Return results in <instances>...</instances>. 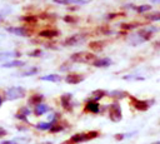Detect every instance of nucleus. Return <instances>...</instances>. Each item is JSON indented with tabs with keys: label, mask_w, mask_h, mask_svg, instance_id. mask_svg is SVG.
<instances>
[{
	"label": "nucleus",
	"mask_w": 160,
	"mask_h": 144,
	"mask_svg": "<svg viewBox=\"0 0 160 144\" xmlns=\"http://www.w3.org/2000/svg\"><path fill=\"white\" fill-rule=\"evenodd\" d=\"M99 136L98 130H89V131H81V133H75L72 134L69 139L64 140L61 144H81L89 140H92Z\"/></svg>",
	"instance_id": "1"
},
{
	"label": "nucleus",
	"mask_w": 160,
	"mask_h": 144,
	"mask_svg": "<svg viewBox=\"0 0 160 144\" xmlns=\"http://www.w3.org/2000/svg\"><path fill=\"white\" fill-rule=\"evenodd\" d=\"M155 31H158V28H155V26L140 28V29L136 31V35H132V36L136 39V41H135V44H134V45H136V44H139V43L149 41V40L151 39L152 34H154Z\"/></svg>",
	"instance_id": "2"
},
{
	"label": "nucleus",
	"mask_w": 160,
	"mask_h": 144,
	"mask_svg": "<svg viewBox=\"0 0 160 144\" xmlns=\"http://www.w3.org/2000/svg\"><path fill=\"white\" fill-rule=\"evenodd\" d=\"M4 99L6 100H18V99H22L26 96V89L22 86H10L5 90L4 94Z\"/></svg>",
	"instance_id": "3"
},
{
	"label": "nucleus",
	"mask_w": 160,
	"mask_h": 144,
	"mask_svg": "<svg viewBox=\"0 0 160 144\" xmlns=\"http://www.w3.org/2000/svg\"><path fill=\"white\" fill-rule=\"evenodd\" d=\"M108 115H109V119L114 123H119L122 119V110H121V105L119 101H114L109 105Z\"/></svg>",
	"instance_id": "4"
},
{
	"label": "nucleus",
	"mask_w": 160,
	"mask_h": 144,
	"mask_svg": "<svg viewBox=\"0 0 160 144\" xmlns=\"http://www.w3.org/2000/svg\"><path fill=\"white\" fill-rule=\"evenodd\" d=\"M129 101H130L131 106L139 111H146L149 108H151V104L154 103V100L150 101V100H145V99H139L134 95H129Z\"/></svg>",
	"instance_id": "5"
},
{
	"label": "nucleus",
	"mask_w": 160,
	"mask_h": 144,
	"mask_svg": "<svg viewBox=\"0 0 160 144\" xmlns=\"http://www.w3.org/2000/svg\"><path fill=\"white\" fill-rule=\"evenodd\" d=\"M95 59L96 56L90 51H78L70 56L72 63H92Z\"/></svg>",
	"instance_id": "6"
},
{
	"label": "nucleus",
	"mask_w": 160,
	"mask_h": 144,
	"mask_svg": "<svg viewBox=\"0 0 160 144\" xmlns=\"http://www.w3.org/2000/svg\"><path fill=\"white\" fill-rule=\"evenodd\" d=\"M86 39H88V34H85V33L74 34V35H71V36H68V38L64 40L62 45H64V46H75V45H79V44H81V43H84Z\"/></svg>",
	"instance_id": "7"
},
{
	"label": "nucleus",
	"mask_w": 160,
	"mask_h": 144,
	"mask_svg": "<svg viewBox=\"0 0 160 144\" xmlns=\"http://www.w3.org/2000/svg\"><path fill=\"white\" fill-rule=\"evenodd\" d=\"M60 104L62 106L64 110L66 111H72L74 106L76 105V101H74V98H72V94L70 93H65L60 96Z\"/></svg>",
	"instance_id": "8"
},
{
	"label": "nucleus",
	"mask_w": 160,
	"mask_h": 144,
	"mask_svg": "<svg viewBox=\"0 0 160 144\" xmlns=\"http://www.w3.org/2000/svg\"><path fill=\"white\" fill-rule=\"evenodd\" d=\"M5 30L10 34H14L16 36H22V38H28L30 34L26 29V26H5Z\"/></svg>",
	"instance_id": "9"
},
{
	"label": "nucleus",
	"mask_w": 160,
	"mask_h": 144,
	"mask_svg": "<svg viewBox=\"0 0 160 144\" xmlns=\"http://www.w3.org/2000/svg\"><path fill=\"white\" fill-rule=\"evenodd\" d=\"M85 80V75L82 74H78V73H70L65 76V81L68 84H72V85H76V84H80Z\"/></svg>",
	"instance_id": "10"
},
{
	"label": "nucleus",
	"mask_w": 160,
	"mask_h": 144,
	"mask_svg": "<svg viewBox=\"0 0 160 144\" xmlns=\"http://www.w3.org/2000/svg\"><path fill=\"white\" fill-rule=\"evenodd\" d=\"M84 110H85V113L98 114L100 111V104L98 101H94V100L88 99L86 103H85V105H84Z\"/></svg>",
	"instance_id": "11"
},
{
	"label": "nucleus",
	"mask_w": 160,
	"mask_h": 144,
	"mask_svg": "<svg viewBox=\"0 0 160 144\" xmlns=\"http://www.w3.org/2000/svg\"><path fill=\"white\" fill-rule=\"evenodd\" d=\"M59 35H60V31L58 29H54V28H48V29L39 31V36L44 38V39H54Z\"/></svg>",
	"instance_id": "12"
},
{
	"label": "nucleus",
	"mask_w": 160,
	"mask_h": 144,
	"mask_svg": "<svg viewBox=\"0 0 160 144\" xmlns=\"http://www.w3.org/2000/svg\"><path fill=\"white\" fill-rule=\"evenodd\" d=\"M50 110H51V108H50L48 104L41 103V104H38L36 106H34V108H32V114H34L35 116H41V115H44V114L49 113Z\"/></svg>",
	"instance_id": "13"
},
{
	"label": "nucleus",
	"mask_w": 160,
	"mask_h": 144,
	"mask_svg": "<svg viewBox=\"0 0 160 144\" xmlns=\"http://www.w3.org/2000/svg\"><path fill=\"white\" fill-rule=\"evenodd\" d=\"M111 64H112V60L110 58H108V56H105V58H96L91 63V65L95 66V68H108Z\"/></svg>",
	"instance_id": "14"
},
{
	"label": "nucleus",
	"mask_w": 160,
	"mask_h": 144,
	"mask_svg": "<svg viewBox=\"0 0 160 144\" xmlns=\"http://www.w3.org/2000/svg\"><path fill=\"white\" fill-rule=\"evenodd\" d=\"M42 100H44V95L40 94V93H35V94H31V95L29 96V99H28V104H29L30 106L34 108V106H36L38 104H41Z\"/></svg>",
	"instance_id": "15"
},
{
	"label": "nucleus",
	"mask_w": 160,
	"mask_h": 144,
	"mask_svg": "<svg viewBox=\"0 0 160 144\" xmlns=\"http://www.w3.org/2000/svg\"><path fill=\"white\" fill-rule=\"evenodd\" d=\"M106 95H108V91H106V90H104V89H96V90L91 91V94H90V98H89V99L99 103V100L104 99Z\"/></svg>",
	"instance_id": "16"
},
{
	"label": "nucleus",
	"mask_w": 160,
	"mask_h": 144,
	"mask_svg": "<svg viewBox=\"0 0 160 144\" xmlns=\"http://www.w3.org/2000/svg\"><path fill=\"white\" fill-rule=\"evenodd\" d=\"M108 95H109L110 98L115 99V100H120V99H124V98H126V96L129 98L128 91H125V90H120V89L111 90V91H109V93H108Z\"/></svg>",
	"instance_id": "17"
},
{
	"label": "nucleus",
	"mask_w": 160,
	"mask_h": 144,
	"mask_svg": "<svg viewBox=\"0 0 160 144\" xmlns=\"http://www.w3.org/2000/svg\"><path fill=\"white\" fill-rule=\"evenodd\" d=\"M26 63L22 61V60H19V59H15V60H9L6 63H4L1 65V68H5V69H9V68H22Z\"/></svg>",
	"instance_id": "18"
},
{
	"label": "nucleus",
	"mask_w": 160,
	"mask_h": 144,
	"mask_svg": "<svg viewBox=\"0 0 160 144\" xmlns=\"http://www.w3.org/2000/svg\"><path fill=\"white\" fill-rule=\"evenodd\" d=\"M52 1L56 3V4H60V5H70V4H74V5H85V4L89 3L88 0H52Z\"/></svg>",
	"instance_id": "19"
},
{
	"label": "nucleus",
	"mask_w": 160,
	"mask_h": 144,
	"mask_svg": "<svg viewBox=\"0 0 160 144\" xmlns=\"http://www.w3.org/2000/svg\"><path fill=\"white\" fill-rule=\"evenodd\" d=\"M40 80H41V81H51V83H58V81H61V76H60L59 74H48V75L40 76Z\"/></svg>",
	"instance_id": "20"
},
{
	"label": "nucleus",
	"mask_w": 160,
	"mask_h": 144,
	"mask_svg": "<svg viewBox=\"0 0 160 144\" xmlns=\"http://www.w3.org/2000/svg\"><path fill=\"white\" fill-rule=\"evenodd\" d=\"M104 45H105V41H102V40H95L89 44V46L92 51H101L104 49Z\"/></svg>",
	"instance_id": "21"
},
{
	"label": "nucleus",
	"mask_w": 160,
	"mask_h": 144,
	"mask_svg": "<svg viewBox=\"0 0 160 144\" xmlns=\"http://www.w3.org/2000/svg\"><path fill=\"white\" fill-rule=\"evenodd\" d=\"M61 120V114L59 111H52L48 115V121L51 123V124H56V123H60Z\"/></svg>",
	"instance_id": "22"
},
{
	"label": "nucleus",
	"mask_w": 160,
	"mask_h": 144,
	"mask_svg": "<svg viewBox=\"0 0 160 144\" xmlns=\"http://www.w3.org/2000/svg\"><path fill=\"white\" fill-rule=\"evenodd\" d=\"M39 73V68L38 66H30V68H28L26 70H24V71H21L20 74H19V76H31V75H35V74H38Z\"/></svg>",
	"instance_id": "23"
},
{
	"label": "nucleus",
	"mask_w": 160,
	"mask_h": 144,
	"mask_svg": "<svg viewBox=\"0 0 160 144\" xmlns=\"http://www.w3.org/2000/svg\"><path fill=\"white\" fill-rule=\"evenodd\" d=\"M151 8H152V6H151L150 4H142V5H135L134 10H135L136 13L142 14V13H148V11H150Z\"/></svg>",
	"instance_id": "24"
},
{
	"label": "nucleus",
	"mask_w": 160,
	"mask_h": 144,
	"mask_svg": "<svg viewBox=\"0 0 160 144\" xmlns=\"http://www.w3.org/2000/svg\"><path fill=\"white\" fill-rule=\"evenodd\" d=\"M144 18L149 21H160V11H151L150 14H146Z\"/></svg>",
	"instance_id": "25"
},
{
	"label": "nucleus",
	"mask_w": 160,
	"mask_h": 144,
	"mask_svg": "<svg viewBox=\"0 0 160 144\" xmlns=\"http://www.w3.org/2000/svg\"><path fill=\"white\" fill-rule=\"evenodd\" d=\"M51 125H52V124L49 123V121H40V123L35 124V128H36L38 130H42V131H45V130H50Z\"/></svg>",
	"instance_id": "26"
},
{
	"label": "nucleus",
	"mask_w": 160,
	"mask_h": 144,
	"mask_svg": "<svg viewBox=\"0 0 160 144\" xmlns=\"http://www.w3.org/2000/svg\"><path fill=\"white\" fill-rule=\"evenodd\" d=\"M65 128H66V126H65L62 123H56V124H52V125H51V128H50L49 131L55 134V133H60V131L65 130Z\"/></svg>",
	"instance_id": "27"
},
{
	"label": "nucleus",
	"mask_w": 160,
	"mask_h": 144,
	"mask_svg": "<svg viewBox=\"0 0 160 144\" xmlns=\"http://www.w3.org/2000/svg\"><path fill=\"white\" fill-rule=\"evenodd\" d=\"M62 20L68 24H76L79 21V18L75 16V15H64L62 16Z\"/></svg>",
	"instance_id": "28"
},
{
	"label": "nucleus",
	"mask_w": 160,
	"mask_h": 144,
	"mask_svg": "<svg viewBox=\"0 0 160 144\" xmlns=\"http://www.w3.org/2000/svg\"><path fill=\"white\" fill-rule=\"evenodd\" d=\"M30 113H31V110H30V108L29 106H20L19 108V110H18V113L16 114H19V115H22V116H29L30 115Z\"/></svg>",
	"instance_id": "29"
},
{
	"label": "nucleus",
	"mask_w": 160,
	"mask_h": 144,
	"mask_svg": "<svg viewBox=\"0 0 160 144\" xmlns=\"http://www.w3.org/2000/svg\"><path fill=\"white\" fill-rule=\"evenodd\" d=\"M20 20H22V21H25V23L34 24V23L38 21V16H35V15H25V16H21Z\"/></svg>",
	"instance_id": "30"
},
{
	"label": "nucleus",
	"mask_w": 160,
	"mask_h": 144,
	"mask_svg": "<svg viewBox=\"0 0 160 144\" xmlns=\"http://www.w3.org/2000/svg\"><path fill=\"white\" fill-rule=\"evenodd\" d=\"M136 28V24H132V23H124V24H120V29L121 30H125V31H128V30H132V29H135Z\"/></svg>",
	"instance_id": "31"
},
{
	"label": "nucleus",
	"mask_w": 160,
	"mask_h": 144,
	"mask_svg": "<svg viewBox=\"0 0 160 144\" xmlns=\"http://www.w3.org/2000/svg\"><path fill=\"white\" fill-rule=\"evenodd\" d=\"M21 54L19 51H8V53H1L0 54V59H4V58H10V56H20Z\"/></svg>",
	"instance_id": "32"
},
{
	"label": "nucleus",
	"mask_w": 160,
	"mask_h": 144,
	"mask_svg": "<svg viewBox=\"0 0 160 144\" xmlns=\"http://www.w3.org/2000/svg\"><path fill=\"white\" fill-rule=\"evenodd\" d=\"M28 55H29V56H31V58H39V56H41V55H42V50L38 48V49H34V50L29 51V53H28Z\"/></svg>",
	"instance_id": "33"
},
{
	"label": "nucleus",
	"mask_w": 160,
	"mask_h": 144,
	"mask_svg": "<svg viewBox=\"0 0 160 144\" xmlns=\"http://www.w3.org/2000/svg\"><path fill=\"white\" fill-rule=\"evenodd\" d=\"M122 79H124V80H144L145 78H142V76H136V75H125V76H122Z\"/></svg>",
	"instance_id": "34"
},
{
	"label": "nucleus",
	"mask_w": 160,
	"mask_h": 144,
	"mask_svg": "<svg viewBox=\"0 0 160 144\" xmlns=\"http://www.w3.org/2000/svg\"><path fill=\"white\" fill-rule=\"evenodd\" d=\"M118 16H124V14H120V13H111V14H108V15L105 16V19H106V20H112V19H115V18H118Z\"/></svg>",
	"instance_id": "35"
},
{
	"label": "nucleus",
	"mask_w": 160,
	"mask_h": 144,
	"mask_svg": "<svg viewBox=\"0 0 160 144\" xmlns=\"http://www.w3.org/2000/svg\"><path fill=\"white\" fill-rule=\"evenodd\" d=\"M6 135H8V130H6L5 128L0 126V138H2V136H6Z\"/></svg>",
	"instance_id": "36"
},
{
	"label": "nucleus",
	"mask_w": 160,
	"mask_h": 144,
	"mask_svg": "<svg viewBox=\"0 0 160 144\" xmlns=\"http://www.w3.org/2000/svg\"><path fill=\"white\" fill-rule=\"evenodd\" d=\"M126 135H129V134H115V139L116 140H121V139H124V138H126Z\"/></svg>",
	"instance_id": "37"
},
{
	"label": "nucleus",
	"mask_w": 160,
	"mask_h": 144,
	"mask_svg": "<svg viewBox=\"0 0 160 144\" xmlns=\"http://www.w3.org/2000/svg\"><path fill=\"white\" fill-rule=\"evenodd\" d=\"M101 33H104V34H111V30L109 29V28H101V29H99Z\"/></svg>",
	"instance_id": "38"
},
{
	"label": "nucleus",
	"mask_w": 160,
	"mask_h": 144,
	"mask_svg": "<svg viewBox=\"0 0 160 144\" xmlns=\"http://www.w3.org/2000/svg\"><path fill=\"white\" fill-rule=\"evenodd\" d=\"M1 144H19L18 140H4L1 141Z\"/></svg>",
	"instance_id": "39"
},
{
	"label": "nucleus",
	"mask_w": 160,
	"mask_h": 144,
	"mask_svg": "<svg viewBox=\"0 0 160 144\" xmlns=\"http://www.w3.org/2000/svg\"><path fill=\"white\" fill-rule=\"evenodd\" d=\"M152 45H154L155 48H160V39H158V40H155V41L152 43Z\"/></svg>",
	"instance_id": "40"
},
{
	"label": "nucleus",
	"mask_w": 160,
	"mask_h": 144,
	"mask_svg": "<svg viewBox=\"0 0 160 144\" xmlns=\"http://www.w3.org/2000/svg\"><path fill=\"white\" fill-rule=\"evenodd\" d=\"M2 101H4V98L0 96V108H1V105H2Z\"/></svg>",
	"instance_id": "41"
},
{
	"label": "nucleus",
	"mask_w": 160,
	"mask_h": 144,
	"mask_svg": "<svg viewBox=\"0 0 160 144\" xmlns=\"http://www.w3.org/2000/svg\"><path fill=\"white\" fill-rule=\"evenodd\" d=\"M152 3H160V0H151Z\"/></svg>",
	"instance_id": "42"
},
{
	"label": "nucleus",
	"mask_w": 160,
	"mask_h": 144,
	"mask_svg": "<svg viewBox=\"0 0 160 144\" xmlns=\"http://www.w3.org/2000/svg\"><path fill=\"white\" fill-rule=\"evenodd\" d=\"M152 144H160V140H158V141H154Z\"/></svg>",
	"instance_id": "43"
}]
</instances>
